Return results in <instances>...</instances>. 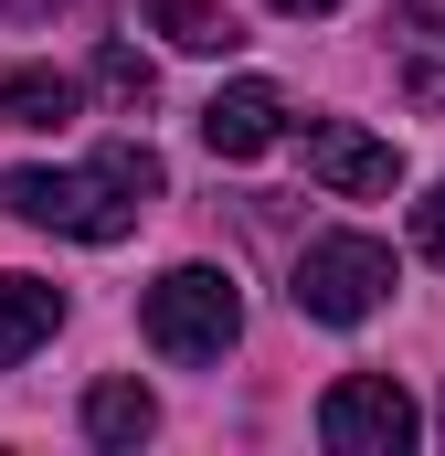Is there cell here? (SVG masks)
<instances>
[{"label":"cell","mask_w":445,"mask_h":456,"mask_svg":"<svg viewBox=\"0 0 445 456\" xmlns=\"http://www.w3.org/2000/svg\"><path fill=\"white\" fill-rule=\"evenodd\" d=\"M403 21H414L425 43H445V0H403Z\"/></svg>","instance_id":"13"},{"label":"cell","mask_w":445,"mask_h":456,"mask_svg":"<svg viewBox=\"0 0 445 456\" xmlns=\"http://www.w3.org/2000/svg\"><path fill=\"white\" fill-rule=\"evenodd\" d=\"M138 330H149L159 361H222V350L244 340V297H233L222 265H170V276L138 297Z\"/></svg>","instance_id":"2"},{"label":"cell","mask_w":445,"mask_h":456,"mask_svg":"<svg viewBox=\"0 0 445 456\" xmlns=\"http://www.w3.org/2000/svg\"><path fill=\"white\" fill-rule=\"evenodd\" d=\"M64 117H75V75H53V64L0 75V127H64Z\"/></svg>","instance_id":"9"},{"label":"cell","mask_w":445,"mask_h":456,"mask_svg":"<svg viewBox=\"0 0 445 456\" xmlns=\"http://www.w3.org/2000/svg\"><path fill=\"white\" fill-rule=\"evenodd\" d=\"M53 330H64V287H43V276H0V371H21Z\"/></svg>","instance_id":"7"},{"label":"cell","mask_w":445,"mask_h":456,"mask_svg":"<svg viewBox=\"0 0 445 456\" xmlns=\"http://www.w3.org/2000/svg\"><path fill=\"white\" fill-rule=\"evenodd\" d=\"M159 191H170V170H159L149 138H107L85 170H11V181H0V202H11L21 224L75 233V244H117V233H138V213H149Z\"/></svg>","instance_id":"1"},{"label":"cell","mask_w":445,"mask_h":456,"mask_svg":"<svg viewBox=\"0 0 445 456\" xmlns=\"http://www.w3.org/2000/svg\"><path fill=\"white\" fill-rule=\"evenodd\" d=\"M11 21H53V11H75V0H0Z\"/></svg>","instance_id":"14"},{"label":"cell","mask_w":445,"mask_h":456,"mask_svg":"<svg viewBox=\"0 0 445 456\" xmlns=\"http://www.w3.org/2000/svg\"><path fill=\"white\" fill-rule=\"evenodd\" d=\"M319 446L329 456H403L414 446V393L392 371H350L319 393Z\"/></svg>","instance_id":"4"},{"label":"cell","mask_w":445,"mask_h":456,"mask_svg":"<svg viewBox=\"0 0 445 456\" xmlns=\"http://www.w3.org/2000/svg\"><path fill=\"white\" fill-rule=\"evenodd\" d=\"M149 32L181 43V53H233V43H244V21H233L222 0H149Z\"/></svg>","instance_id":"10"},{"label":"cell","mask_w":445,"mask_h":456,"mask_svg":"<svg viewBox=\"0 0 445 456\" xmlns=\"http://www.w3.org/2000/svg\"><path fill=\"white\" fill-rule=\"evenodd\" d=\"M96 86H107L117 107H149V86H159V75H149V53H138V43H96Z\"/></svg>","instance_id":"11"},{"label":"cell","mask_w":445,"mask_h":456,"mask_svg":"<svg viewBox=\"0 0 445 456\" xmlns=\"http://www.w3.org/2000/svg\"><path fill=\"white\" fill-rule=\"evenodd\" d=\"M202 138H213V159H255V149L287 138V96L265 75H244V86H222L213 107H202Z\"/></svg>","instance_id":"6"},{"label":"cell","mask_w":445,"mask_h":456,"mask_svg":"<svg viewBox=\"0 0 445 456\" xmlns=\"http://www.w3.org/2000/svg\"><path fill=\"white\" fill-rule=\"evenodd\" d=\"M297 319H319V330H360L382 297H392V244L382 233H319L308 255H297Z\"/></svg>","instance_id":"3"},{"label":"cell","mask_w":445,"mask_h":456,"mask_svg":"<svg viewBox=\"0 0 445 456\" xmlns=\"http://www.w3.org/2000/svg\"><path fill=\"white\" fill-rule=\"evenodd\" d=\"M149 436H159V403H149V382H127V371H107V382L85 393V446L127 456V446H149Z\"/></svg>","instance_id":"8"},{"label":"cell","mask_w":445,"mask_h":456,"mask_svg":"<svg viewBox=\"0 0 445 456\" xmlns=\"http://www.w3.org/2000/svg\"><path fill=\"white\" fill-rule=\"evenodd\" d=\"M276 11H297V21H308V11H339V0H276Z\"/></svg>","instance_id":"15"},{"label":"cell","mask_w":445,"mask_h":456,"mask_svg":"<svg viewBox=\"0 0 445 456\" xmlns=\"http://www.w3.org/2000/svg\"><path fill=\"white\" fill-rule=\"evenodd\" d=\"M414 255H425V265H445V181L414 202Z\"/></svg>","instance_id":"12"},{"label":"cell","mask_w":445,"mask_h":456,"mask_svg":"<svg viewBox=\"0 0 445 456\" xmlns=\"http://www.w3.org/2000/svg\"><path fill=\"white\" fill-rule=\"evenodd\" d=\"M308 170L329 181L339 202H392L403 149H392V138H371V127H350V117H308Z\"/></svg>","instance_id":"5"}]
</instances>
